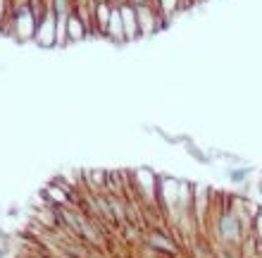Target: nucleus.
I'll use <instances>...</instances> for the list:
<instances>
[{"mask_svg":"<svg viewBox=\"0 0 262 258\" xmlns=\"http://www.w3.org/2000/svg\"><path fill=\"white\" fill-rule=\"evenodd\" d=\"M115 7L117 5H112V3H107V0H98L96 5H93V31H98V34L105 36Z\"/></svg>","mask_w":262,"mask_h":258,"instance_id":"nucleus-3","label":"nucleus"},{"mask_svg":"<svg viewBox=\"0 0 262 258\" xmlns=\"http://www.w3.org/2000/svg\"><path fill=\"white\" fill-rule=\"evenodd\" d=\"M34 41L41 48H57V19H55V14H53V7H48L46 17L38 22Z\"/></svg>","mask_w":262,"mask_h":258,"instance_id":"nucleus-2","label":"nucleus"},{"mask_svg":"<svg viewBox=\"0 0 262 258\" xmlns=\"http://www.w3.org/2000/svg\"><path fill=\"white\" fill-rule=\"evenodd\" d=\"M89 27L83 24L79 17H76L74 12L69 14V19H67V36H69V43H74V41H83L86 36H89Z\"/></svg>","mask_w":262,"mask_h":258,"instance_id":"nucleus-5","label":"nucleus"},{"mask_svg":"<svg viewBox=\"0 0 262 258\" xmlns=\"http://www.w3.org/2000/svg\"><path fill=\"white\" fill-rule=\"evenodd\" d=\"M105 36H107V38H112V41H117V43L126 41V38H124V27H122V14H119V5L115 7V12H112Z\"/></svg>","mask_w":262,"mask_h":258,"instance_id":"nucleus-6","label":"nucleus"},{"mask_svg":"<svg viewBox=\"0 0 262 258\" xmlns=\"http://www.w3.org/2000/svg\"><path fill=\"white\" fill-rule=\"evenodd\" d=\"M250 174V168H231L229 170V180L234 182V184H243V182L248 180Z\"/></svg>","mask_w":262,"mask_h":258,"instance_id":"nucleus-7","label":"nucleus"},{"mask_svg":"<svg viewBox=\"0 0 262 258\" xmlns=\"http://www.w3.org/2000/svg\"><path fill=\"white\" fill-rule=\"evenodd\" d=\"M134 10H136L138 31H141V36H152L160 27H162V22H165V19H162V14L158 12V7H155V5H148V3H138V5H134Z\"/></svg>","mask_w":262,"mask_h":258,"instance_id":"nucleus-1","label":"nucleus"},{"mask_svg":"<svg viewBox=\"0 0 262 258\" xmlns=\"http://www.w3.org/2000/svg\"><path fill=\"white\" fill-rule=\"evenodd\" d=\"M119 14H122V27H124V38L126 41H136L141 31H138V19H136V10L131 3H122L119 5Z\"/></svg>","mask_w":262,"mask_h":258,"instance_id":"nucleus-4","label":"nucleus"}]
</instances>
